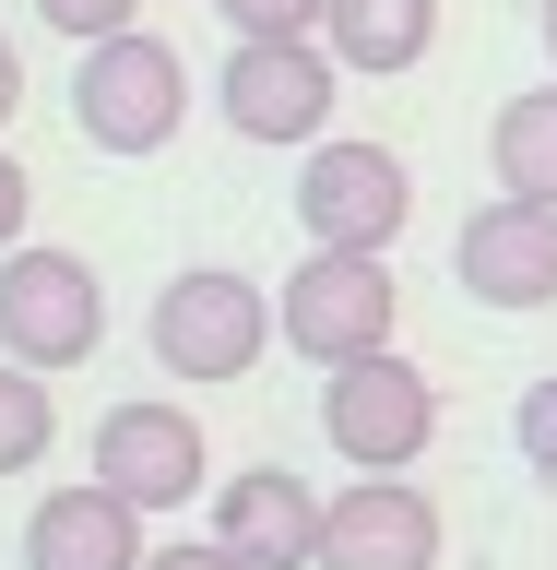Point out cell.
Segmentation results:
<instances>
[{"instance_id": "obj_1", "label": "cell", "mask_w": 557, "mask_h": 570, "mask_svg": "<svg viewBox=\"0 0 557 570\" xmlns=\"http://www.w3.org/2000/svg\"><path fill=\"white\" fill-rule=\"evenodd\" d=\"M178 119H190V60H178L167 36H96L83 71H71V131L96 142V155H167Z\"/></svg>"}, {"instance_id": "obj_2", "label": "cell", "mask_w": 557, "mask_h": 570, "mask_svg": "<svg viewBox=\"0 0 557 570\" xmlns=\"http://www.w3.org/2000/svg\"><path fill=\"white\" fill-rule=\"evenodd\" d=\"M142 345L167 381H249L261 345H273V297L226 262H190V274L155 285V321H142Z\"/></svg>"}, {"instance_id": "obj_3", "label": "cell", "mask_w": 557, "mask_h": 570, "mask_svg": "<svg viewBox=\"0 0 557 570\" xmlns=\"http://www.w3.org/2000/svg\"><path fill=\"white\" fill-rule=\"evenodd\" d=\"M320 440H332L356 475H416V452L439 440V381H427L404 345L345 356V368H320Z\"/></svg>"}, {"instance_id": "obj_4", "label": "cell", "mask_w": 557, "mask_h": 570, "mask_svg": "<svg viewBox=\"0 0 557 570\" xmlns=\"http://www.w3.org/2000/svg\"><path fill=\"white\" fill-rule=\"evenodd\" d=\"M391 321H404V285H391V249H309L297 274L273 285V333L309 368H345V356H380Z\"/></svg>"}, {"instance_id": "obj_5", "label": "cell", "mask_w": 557, "mask_h": 570, "mask_svg": "<svg viewBox=\"0 0 557 570\" xmlns=\"http://www.w3.org/2000/svg\"><path fill=\"white\" fill-rule=\"evenodd\" d=\"M332 83H345V60H332L320 36H238L213 107H226L238 142H297V155H309V142L332 131Z\"/></svg>"}, {"instance_id": "obj_6", "label": "cell", "mask_w": 557, "mask_h": 570, "mask_svg": "<svg viewBox=\"0 0 557 570\" xmlns=\"http://www.w3.org/2000/svg\"><path fill=\"white\" fill-rule=\"evenodd\" d=\"M107 345V285L83 249H0V356L83 368Z\"/></svg>"}, {"instance_id": "obj_7", "label": "cell", "mask_w": 557, "mask_h": 570, "mask_svg": "<svg viewBox=\"0 0 557 570\" xmlns=\"http://www.w3.org/2000/svg\"><path fill=\"white\" fill-rule=\"evenodd\" d=\"M297 226L309 249H391L416 226V167L391 155V142H309V167H297Z\"/></svg>"}, {"instance_id": "obj_8", "label": "cell", "mask_w": 557, "mask_h": 570, "mask_svg": "<svg viewBox=\"0 0 557 570\" xmlns=\"http://www.w3.org/2000/svg\"><path fill=\"white\" fill-rule=\"evenodd\" d=\"M96 475L131 499V511H178V499L213 488V440H202L190 404H155V392H142V404H107L96 416Z\"/></svg>"}, {"instance_id": "obj_9", "label": "cell", "mask_w": 557, "mask_h": 570, "mask_svg": "<svg viewBox=\"0 0 557 570\" xmlns=\"http://www.w3.org/2000/svg\"><path fill=\"white\" fill-rule=\"evenodd\" d=\"M451 285L475 309H557V203H523V190L475 203L451 238Z\"/></svg>"}, {"instance_id": "obj_10", "label": "cell", "mask_w": 557, "mask_h": 570, "mask_svg": "<svg viewBox=\"0 0 557 570\" xmlns=\"http://www.w3.org/2000/svg\"><path fill=\"white\" fill-rule=\"evenodd\" d=\"M320 570H439V499L416 475H356L320 499Z\"/></svg>"}, {"instance_id": "obj_11", "label": "cell", "mask_w": 557, "mask_h": 570, "mask_svg": "<svg viewBox=\"0 0 557 570\" xmlns=\"http://www.w3.org/2000/svg\"><path fill=\"white\" fill-rule=\"evenodd\" d=\"M213 547L238 570H320V488L285 463H249L213 488Z\"/></svg>"}, {"instance_id": "obj_12", "label": "cell", "mask_w": 557, "mask_h": 570, "mask_svg": "<svg viewBox=\"0 0 557 570\" xmlns=\"http://www.w3.org/2000/svg\"><path fill=\"white\" fill-rule=\"evenodd\" d=\"M142 511L107 475H71V488H48L24 511V570H142Z\"/></svg>"}, {"instance_id": "obj_13", "label": "cell", "mask_w": 557, "mask_h": 570, "mask_svg": "<svg viewBox=\"0 0 557 570\" xmlns=\"http://www.w3.org/2000/svg\"><path fill=\"white\" fill-rule=\"evenodd\" d=\"M320 48L345 71H416L439 48V0H320Z\"/></svg>"}, {"instance_id": "obj_14", "label": "cell", "mask_w": 557, "mask_h": 570, "mask_svg": "<svg viewBox=\"0 0 557 570\" xmlns=\"http://www.w3.org/2000/svg\"><path fill=\"white\" fill-rule=\"evenodd\" d=\"M487 167H498V190L557 203V83H534V96H510L487 119Z\"/></svg>"}, {"instance_id": "obj_15", "label": "cell", "mask_w": 557, "mask_h": 570, "mask_svg": "<svg viewBox=\"0 0 557 570\" xmlns=\"http://www.w3.org/2000/svg\"><path fill=\"white\" fill-rule=\"evenodd\" d=\"M48 440H60V404H48V368H24V356H0V475H36V463H48Z\"/></svg>"}, {"instance_id": "obj_16", "label": "cell", "mask_w": 557, "mask_h": 570, "mask_svg": "<svg viewBox=\"0 0 557 570\" xmlns=\"http://www.w3.org/2000/svg\"><path fill=\"white\" fill-rule=\"evenodd\" d=\"M142 0H36V24L48 36H71V48H96V36H119Z\"/></svg>"}, {"instance_id": "obj_17", "label": "cell", "mask_w": 557, "mask_h": 570, "mask_svg": "<svg viewBox=\"0 0 557 570\" xmlns=\"http://www.w3.org/2000/svg\"><path fill=\"white\" fill-rule=\"evenodd\" d=\"M226 36H320V0H213Z\"/></svg>"}, {"instance_id": "obj_18", "label": "cell", "mask_w": 557, "mask_h": 570, "mask_svg": "<svg viewBox=\"0 0 557 570\" xmlns=\"http://www.w3.org/2000/svg\"><path fill=\"white\" fill-rule=\"evenodd\" d=\"M510 440H523V463L534 475H557V368L523 392V416H510Z\"/></svg>"}, {"instance_id": "obj_19", "label": "cell", "mask_w": 557, "mask_h": 570, "mask_svg": "<svg viewBox=\"0 0 557 570\" xmlns=\"http://www.w3.org/2000/svg\"><path fill=\"white\" fill-rule=\"evenodd\" d=\"M142 570H238L213 534H167V547H142Z\"/></svg>"}, {"instance_id": "obj_20", "label": "cell", "mask_w": 557, "mask_h": 570, "mask_svg": "<svg viewBox=\"0 0 557 570\" xmlns=\"http://www.w3.org/2000/svg\"><path fill=\"white\" fill-rule=\"evenodd\" d=\"M24 214H36V178L0 155V249H24Z\"/></svg>"}, {"instance_id": "obj_21", "label": "cell", "mask_w": 557, "mask_h": 570, "mask_svg": "<svg viewBox=\"0 0 557 570\" xmlns=\"http://www.w3.org/2000/svg\"><path fill=\"white\" fill-rule=\"evenodd\" d=\"M12 107H24V48L0 36V131H12Z\"/></svg>"}, {"instance_id": "obj_22", "label": "cell", "mask_w": 557, "mask_h": 570, "mask_svg": "<svg viewBox=\"0 0 557 570\" xmlns=\"http://www.w3.org/2000/svg\"><path fill=\"white\" fill-rule=\"evenodd\" d=\"M534 24H546V60H557V0H546V12H534Z\"/></svg>"}]
</instances>
